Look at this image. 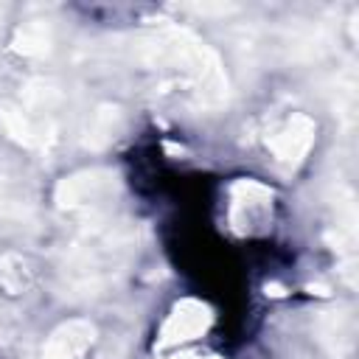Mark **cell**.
<instances>
[{"label": "cell", "mask_w": 359, "mask_h": 359, "mask_svg": "<svg viewBox=\"0 0 359 359\" xmlns=\"http://www.w3.org/2000/svg\"><path fill=\"white\" fill-rule=\"evenodd\" d=\"M90 339H93V328L87 323H67L48 342V356L50 359H70V356L81 353Z\"/></svg>", "instance_id": "1"}]
</instances>
